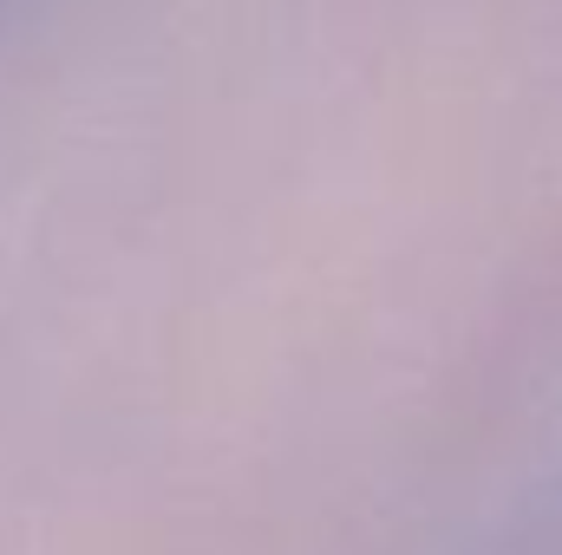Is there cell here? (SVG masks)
Masks as SVG:
<instances>
[{
  "instance_id": "1",
  "label": "cell",
  "mask_w": 562,
  "mask_h": 555,
  "mask_svg": "<svg viewBox=\"0 0 562 555\" xmlns=\"http://www.w3.org/2000/svg\"><path fill=\"white\" fill-rule=\"evenodd\" d=\"M7 7H13V0H0V13H7Z\"/></svg>"
}]
</instances>
